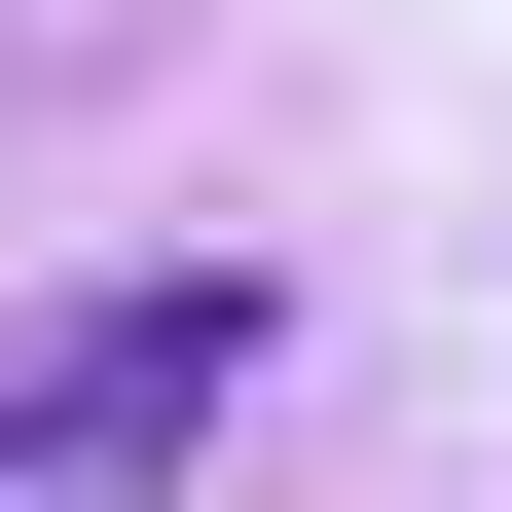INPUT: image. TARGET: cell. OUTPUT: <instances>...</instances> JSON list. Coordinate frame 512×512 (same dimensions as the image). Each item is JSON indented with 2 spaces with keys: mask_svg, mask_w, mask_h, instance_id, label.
Segmentation results:
<instances>
[{
  "mask_svg": "<svg viewBox=\"0 0 512 512\" xmlns=\"http://www.w3.org/2000/svg\"><path fill=\"white\" fill-rule=\"evenodd\" d=\"M220 366H256V293H220V256H147V293H74V330H0V476H147Z\"/></svg>",
  "mask_w": 512,
  "mask_h": 512,
  "instance_id": "1",
  "label": "cell"
}]
</instances>
